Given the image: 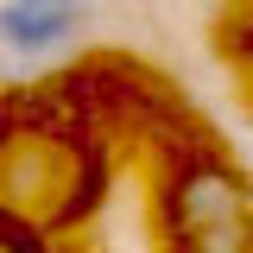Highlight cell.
<instances>
[{"instance_id":"1","label":"cell","mask_w":253,"mask_h":253,"mask_svg":"<svg viewBox=\"0 0 253 253\" xmlns=\"http://www.w3.org/2000/svg\"><path fill=\"white\" fill-rule=\"evenodd\" d=\"M177 228L203 253H234L241 234H247V203H241V184L221 177V171H196L177 190Z\"/></svg>"},{"instance_id":"2","label":"cell","mask_w":253,"mask_h":253,"mask_svg":"<svg viewBox=\"0 0 253 253\" xmlns=\"http://www.w3.org/2000/svg\"><path fill=\"white\" fill-rule=\"evenodd\" d=\"M83 13H89V0H6V13H0L6 51L13 57H51L76 38Z\"/></svg>"}]
</instances>
